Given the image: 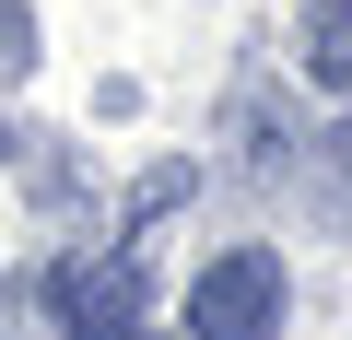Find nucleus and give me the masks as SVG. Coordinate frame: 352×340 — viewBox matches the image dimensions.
Here are the masks:
<instances>
[{
	"label": "nucleus",
	"mask_w": 352,
	"mask_h": 340,
	"mask_svg": "<svg viewBox=\"0 0 352 340\" xmlns=\"http://www.w3.org/2000/svg\"><path fill=\"white\" fill-rule=\"evenodd\" d=\"M47 305H59L71 340H141V317H153V270H141V247H82V258H59Z\"/></svg>",
	"instance_id": "f257e3e1"
},
{
	"label": "nucleus",
	"mask_w": 352,
	"mask_h": 340,
	"mask_svg": "<svg viewBox=\"0 0 352 340\" xmlns=\"http://www.w3.org/2000/svg\"><path fill=\"white\" fill-rule=\"evenodd\" d=\"M282 258L270 247H235L188 282V340H282Z\"/></svg>",
	"instance_id": "f03ea898"
},
{
	"label": "nucleus",
	"mask_w": 352,
	"mask_h": 340,
	"mask_svg": "<svg viewBox=\"0 0 352 340\" xmlns=\"http://www.w3.org/2000/svg\"><path fill=\"white\" fill-rule=\"evenodd\" d=\"M305 71L329 94H352V0H317V12H305Z\"/></svg>",
	"instance_id": "7ed1b4c3"
},
{
	"label": "nucleus",
	"mask_w": 352,
	"mask_h": 340,
	"mask_svg": "<svg viewBox=\"0 0 352 340\" xmlns=\"http://www.w3.org/2000/svg\"><path fill=\"white\" fill-rule=\"evenodd\" d=\"M36 71V12H24V0H0V94H12Z\"/></svg>",
	"instance_id": "20e7f679"
},
{
	"label": "nucleus",
	"mask_w": 352,
	"mask_h": 340,
	"mask_svg": "<svg viewBox=\"0 0 352 340\" xmlns=\"http://www.w3.org/2000/svg\"><path fill=\"white\" fill-rule=\"evenodd\" d=\"M317 177H329V212L352 223V117H340V129H317Z\"/></svg>",
	"instance_id": "39448f33"
},
{
	"label": "nucleus",
	"mask_w": 352,
	"mask_h": 340,
	"mask_svg": "<svg viewBox=\"0 0 352 340\" xmlns=\"http://www.w3.org/2000/svg\"><path fill=\"white\" fill-rule=\"evenodd\" d=\"M176 200H188V164H153V177H141V188H129V223H164V212H176Z\"/></svg>",
	"instance_id": "423d86ee"
},
{
	"label": "nucleus",
	"mask_w": 352,
	"mask_h": 340,
	"mask_svg": "<svg viewBox=\"0 0 352 340\" xmlns=\"http://www.w3.org/2000/svg\"><path fill=\"white\" fill-rule=\"evenodd\" d=\"M0 152H12V129H0Z\"/></svg>",
	"instance_id": "0eeeda50"
}]
</instances>
